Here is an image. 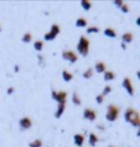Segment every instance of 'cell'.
Listing matches in <instances>:
<instances>
[{
  "label": "cell",
  "instance_id": "cell-9",
  "mask_svg": "<svg viewBox=\"0 0 140 147\" xmlns=\"http://www.w3.org/2000/svg\"><path fill=\"white\" fill-rule=\"evenodd\" d=\"M83 117L85 120H88V121H95L96 117H98V113H96V110L91 109V107H87L83 111Z\"/></svg>",
  "mask_w": 140,
  "mask_h": 147
},
{
  "label": "cell",
  "instance_id": "cell-21",
  "mask_svg": "<svg viewBox=\"0 0 140 147\" xmlns=\"http://www.w3.org/2000/svg\"><path fill=\"white\" fill-rule=\"evenodd\" d=\"M80 4H81V8H83L84 11H89V10L92 8V3H91L89 0H81Z\"/></svg>",
  "mask_w": 140,
  "mask_h": 147
},
{
  "label": "cell",
  "instance_id": "cell-5",
  "mask_svg": "<svg viewBox=\"0 0 140 147\" xmlns=\"http://www.w3.org/2000/svg\"><path fill=\"white\" fill-rule=\"evenodd\" d=\"M51 96L58 105H66V100H67V92H66V91L52 90L51 91Z\"/></svg>",
  "mask_w": 140,
  "mask_h": 147
},
{
  "label": "cell",
  "instance_id": "cell-11",
  "mask_svg": "<svg viewBox=\"0 0 140 147\" xmlns=\"http://www.w3.org/2000/svg\"><path fill=\"white\" fill-rule=\"evenodd\" d=\"M73 140H74V144L77 147H83L84 143H85V136L83 134H76L73 136Z\"/></svg>",
  "mask_w": 140,
  "mask_h": 147
},
{
  "label": "cell",
  "instance_id": "cell-28",
  "mask_svg": "<svg viewBox=\"0 0 140 147\" xmlns=\"http://www.w3.org/2000/svg\"><path fill=\"white\" fill-rule=\"evenodd\" d=\"M95 100H96V103H98V105H102L103 100H104V96H103L102 94H100V95H96Z\"/></svg>",
  "mask_w": 140,
  "mask_h": 147
},
{
  "label": "cell",
  "instance_id": "cell-38",
  "mask_svg": "<svg viewBox=\"0 0 140 147\" xmlns=\"http://www.w3.org/2000/svg\"><path fill=\"white\" fill-rule=\"evenodd\" d=\"M108 147H114V146H111V144H110V146H108Z\"/></svg>",
  "mask_w": 140,
  "mask_h": 147
},
{
  "label": "cell",
  "instance_id": "cell-27",
  "mask_svg": "<svg viewBox=\"0 0 140 147\" xmlns=\"http://www.w3.org/2000/svg\"><path fill=\"white\" fill-rule=\"evenodd\" d=\"M37 59H38V65H40L41 67H44V66H45V59H44V57H43L41 54H38V55H37Z\"/></svg>",
  "mask_w": 140,
  "mask_h": 147
},
{
  "label": "cell",
  "instance_id": "cell-33",
  "mask_svg": "<svg viewBox=\"0 0 140 147\" xmlns=\"http://www.w3.org/2000/svg\"><path fill=\"white\" fill-rule=\"evenodd\" d=\"M136 25H137V26L140 28V15L137 17V18H136Z\"/></svg>",
  "mask_w": 140,
  "mask_h": 147
},
{
  "label": "cell",
  "instance_id": "cell-8",
  "mask_svg": "<svg viewBox=\"0 0 140 147\" xmlns=\"http://www.w3.org/2000/svg\"><path fill=\"white\" fill-rule=\"evenodd\" d=\"M33 127V121L30 117H22L21 120H19V128L22 129V131H28V129H30Z\"/></svg>",
  "mask_w": 140,
  "mask_h": 147
},
{
  "label": "cell",
  "instance_id": "cell-6",
  "mask_svg": "<svg viewBox=\"0 0 140 147\" xmlns=\"http://www.w3.org/2000/svg\"><path fill=\"white\" fill-rule=\"evenodd\" d=\"M62 58H63L65 61H67L69 63H76L77 61H78V55L73 50H63L62 51Z\"/></svg>",
  "mask_w": 140,
  "mask_h": 147
},
{
  "label": "cell",
  "instance_id": "cell-2",
  "mask_svg": "<svg viewBox=\"0 0 140 147\" xmlns=\"http://www.w3.org/2000/svg\"><path fill=\"white\" fill-rule=\"evenodd\" d=\"M89 50H91V41L87 36H80L78 38V43H77V52L81 55V57H88Z\"/></svg>",
  "mask_w": 140,
  "mask_h": 147
},
{
  "label": "cell",
  "instance_id": "cell-7",
  "mask_svg": "<svg viewBox=\"0 0 140 147\" xmlns=\"http://www.w3.org/2000/svg\"><path fill=\"white\" fill-rule=\"evenodd\" d=\"M122 88L127 91V94L129 96L135 95V87H133V84H132V80H131L129 77H125V78L122 80Z\"/></svg>",
  "mask_w": 140,
  "mask_h": 147
},
{
  "label": "cell",
  "instance_id": "cell-15",
  "mask_svg": "<svg viewBox=\"0 0 140 147\" xmlns=\"http://www.w3.org/2000/svg\"><path fill=\"white\" fill-rule=\"evenodd\" d=\"M76 26L77 28H88V21L85 17H78L76 19Z\"/></svg>",
  "mask_w": 140,
  "mask_h": 147
},
{
  "label": "cell",
  "instance_id": "cell-31",
  "mask_svg": "<svg viewBox=\"0 0 140 147\" xmlns=\"http://www.w3.org/2000/svg\"><path fill=\"white\" fill-rule=\"evenodd\" d=\"M14 87H8V88H7V94H8V95H11V94H14Z\"/></svg>",
  "mask_w": 140,
  "mask_h": 147
},
{
  "label": "cell",
  "instance_id": "cell-3",
  "mask_svg": "<svg viewBox=\"0 0 140 147\" xmlns=\"http://www.w3.org/2000/svg\"><path fill=\"white\" fill-rule=\"evenodd\" d=\"M120 117V107L117 105H108L106 109V120L108 122H114L117 121V118Z\"/></svg>",
  "mask_w": 140,
  "mask_h": 147
},
{
  "label": "cell",
  "instance_id": "cell-1",
  "mask_svg": "<svg viewBox=\"0 0 140 147\" xmlns=\"http://www.w3.org/2000/svg\"><path fill=\"white\" fill-rule=\"evenodd\" d=\"M124 118L125 121L129 122L135 128H140V114L133 109V107H128L124 113Z\"/></svg>",
  "mask_w": 140,
  "mask_h": 147
},
{
  "label": "cell",
  "instance_id": "cell-22",
  "mask_svg": "<svg viewBox=\"0 0 140 147\" xmlns=\"http://www.w3.org/2000/svg\"><path fill=\"white\" fill-rule=\"evenodd\" d=\"M21 40H22V43H30L33 40V34L30 32H26L25 34H22V38H21Z\"/></svg>",
  "mask_w": 140,
  "mask_h": 147
},
{
  "label": "cell",
  "instance_id": "cell-16",
  "mask_svg": "<svg viewBox=\"0 0 140 147\" xmlns=\"http://www.w3.org/2000/svg\"><path fill=\"white\" fill-rule=\"evenodd\" d=\"M115 78V73L113 70H106L103 73V80L104 81H113Z\"/></svg>",
  "mask_w": 140,
  "mask_h": 147
},
{
  "label": "cell",
  "instance_id": "cell-23",
  "mask_svg": "<svg viewBox=\"0 0 140 147\" xmlns=\"http://www.w3.org/2000/svg\"><path fill=\"white\" fill-rule=\"evenodd\" d=\"M71 100H73V103H74L76 106H81V99H80V95H78L77 92H73V95H71Z\"/></svg>",
  "mask_w": 140,
  "mask_h": 147
},
{
  "label": "cell",
  "instance_id": "cell-18",
  "mask_svg": "<svg viewBox=\"0 0 140 147\" xmlns=\"http://www.w3.org/2000/svg\"><path fill=\"white\" fill-rule=\"evenodd\" d=\"M33 48H34L37 52H41L44 50V41H43V40H36V41H33Z\"/></svg>",
  "mask_w": 140,
  "mask_h": 147
},
{
  "label": "cell",
  "instance_id": "cell-30",
  "mask_svg": "<svg viewBox=\"0 0 140 147\" xmlns=\"http://www.w3.org/2000/svg\"><path fill=\"white\" fill-rule=\"evenodd\" d=\"M122 4H124V1H122V0H114V6H115V7L121 8Z\"/></svg>",
  "mask_w": 140,
  "mask_h": 147
},
{
  "label": "cell",
  "instance_id": "cell-34",
  "mask_svg": "<svg viewBox=\"0 0 140 147\" xmlns=\"http://www.w3.org/2000/svg\"><path fill=\"white\" fill-rule=\"evenodd\" d=\"M121 48L122 50H127V44H125V43H121Z\"/></svg>",
  "mask_w": 140,
  "mask_h": 147
},
{
  "label": "cell",
  "instance_id": "cell-12",
  "mask_svg": "<svg viewBox=\"0 0 140 147\" xmlns=\"http://www.w3.org/2000/svg\"><path fill=\"white\" fill-rule=\"evenodd\" d=\"M98 143H99V136L96 134H94V132H91V134L88 135V144L92 147H95Z\"/></svg>",
  "mask_w": 140,
  "mask_h": 147
},
{
  "label": "cell",
  "instance_id": "cell-26",
  "mask_svg": "<svg viewBox=\"0 0 140 147\" xmlns=\"http://www.w3.org/2000/svg\"><path fill=\"white\" fill-rule=\"evenodd\" d=\"M111 91H113V88H111V85H106V87L103 88V91H102V95H103V96L108 95V94H110Z\"/></svg>",
  "mask_w": 140,
  "mask_h": 147
},
{
  "label": "cell",
  "instance_id": "cell-19",
  "mask_svg": "<svg viewBox=\"0 0 140 147\" xmlns=\"http://www.w3.org/2000/svg\"><path fill=\"white\" fill-rule=\"evenodd\" d=\"M62 78H63V81H66V83H70L73 80V73L65 69V70H62Z\"/></svg>",
  "mask_w": 140,
  "mask_h": 147
},
{
  "label": "cell",
  "instance_id": "cell-20",
  "mask_svg": "<svg viewBox=\"0 0 140 147\" xmlns=\"http://www.w3.org/2000/svg\"><path fill=\"white\" fill-rule=\"evenodd\" d=\"M94 73H95L94 67H88L87 70L83 71V78H85V80H89V78H92V77H94Z\"/></svg>",
  "mask_w": 140,
  "mask_h": 147
},
{
  "label": "cell",
  "instance_id": "cell-36",
  "mask_svg": "<svg viewBox=\"0 0 140 147\" xmlns=\"http://www.w3.org/2000/svg\"><path fill=\"white\" fill-rule=\"evenodd\" d=\"M136 135H137V136L140 138V128H137V132H136Z\"/></svg>",
  "mask_w": 140,
  "mask_h": 147
},
{
  "label": "cell",
  "instance_id": "cell-13",
  "mask_svg": "<svg viewBox=\"0 0 140 147\" xmlns=\"http://www.w3.org/2000/svg\"><path fill=\"white\" fill-rule=\"evenodd\" d=\"M133 33L132 32H125L124 34L121 36V40H122V43H125V44H129V43H132L133 41Z\"/></svg>",
  "mask_w": 140,
  "mask_h": 147
},
{
  "label": "cell",
  "instance_id": "cell-4",
  "mask_svg": "<svg viewBox=\"0 0 140 147\" xmlns=\"http://www.w3.org/2000/svg\"><path fill=\"white\" fill-rule=\"evenodd\" d=\"M59 33H61V26L58 25V24H52L50 30L44 34V41H52V40H55Z\"/></svg>",
  "mask_w": 140,
  "mask_h": 147
},
{
  "label": "cell",
  "instance_id": "cell-10",
  "mask_svg": "<svg viewBox=\"0 0 140 147\" xmlns=\"http://www.w3.org/2000/svg\"><path fill=\"white\" fill-rule=\"evenodd\" d=\"M94 70L96 71V73H100V74H103L104 71L107 70V65L104 63L103 61H98L95 63V66H94Z\"/></svg>",
  "mask_w": 140,
  "mask_h": 147
},
{
  "label": "cell",
  "instance_id": "cell-29",
  "mask_svg": "<svg viewBox=\"0 0 140 147\" xmlns=\"http://www.w3.org/2000/svg\"><path fill=\"white\" fill-rule=\"evenodd\" d=\"M120 10H121V11H122L124 14H128V13H129V6H128L127 3H124V4H122V7L120 8Z\"/></svg>",
  "mask_w": 140,
  "mask_h": 147
},
{
  "label": "cell",
  "instance_id": "cell-35",
  "mask_svg": "<svg viewBox=\"0 0 140 147\" xmlns=\"http://www.w3.org/2000/svg\"><path fill=\"white\" fill-rule=\"evenodd\" d=\"M136 77H137V78H139V80H140V70H137V71H136Z\"/></svg>",
  "mask_w": 140,
  "mask_h": 147
},
{
  "label": "cell",
  "instance_id": "cell-37",
  "mask_svg": "<svg viewBox=\"0 0 140 147\" xmlns=\"http://www.w3.org/2000/svg\"><path fill=\"white\" fill-rule=\"evenodd\" d=\"M0 32H1V24H0Z\"/></svg>",
  "mask_w": 140,
  "mask_h": 147
},
{
  "label": "cell",
  "instance_id": "cell-25",
  "mask_svg": "<svg viewBox=\"0 0 140 147\" xmlns=\"http://www.w3.org/2000/svg\"><path fill=\"white\" fill-rule=\"evenodd\" d=\"M94 33H99V28L98 26H88L87 28V34H94Z\"/></svg>",
  "mask_w": 140,
  "mask_h": 147
},
{
  "label": "cell",
  "instance_id": "cell-14",
  "mask_svg": "<svg viewBox=\"0 0 140 147\" xmlns=\"http://www.w3.org/2000/svg\"><path fill=\"white\" fill-rule=\"evenodd\" d=\"M103 34H104L106 37H110V38L117 37V32H115L114 28H106V29L103 30Z\"/></svg>",
  "mask_w": 140,
  "mask_h": 147
},
{
  "label": "cell",
  "instance_id": "cell-24",
  "mask_svg": "<svg viewBox=\"0 0 140 147\" xmlns=\"http://www.w3.org/2000/svg\"><path fill=\"white\" fill-rule=\"evenodd\" d=\"M29 147H43V140L37 138V139H34L29 143Z\"/></svg>",
  "mask_w": 140,
  "mask_h": 147
},
{
  "label": "cell",
  "instance_id": "cell-17",
  "mask_svg": "<svg viewBox=\"0 0 140 147\" xmlns=\"http://www.w3.org/2000/svg\"><path fill=\"white\" fill-rule=\"evenodd\" d=\"M66 111V105H58L57 107V111H55V118H61L62 115H63V113Z\"/></svg>",
  "mask_w": 140,
  "mask_h": 147
},
{
  "label": "cell",
  "instance_id": "cell-32",
  "mask_svg": "<svg viewBox=\"0 0 140 147\" xmlns=\"http://www.w3.org/2000/svg\"><path fill=\"white\" fill-rule=\"evenodd\" d=\"M14 71H15V73H18V71H19V66H18V65H15V66H14Z\"/></svg>",
  "mask_w": 140,
  "mask_h": 147
}]
</instances>
